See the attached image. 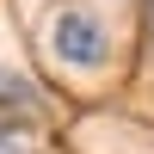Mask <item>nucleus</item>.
<instances>
[{
	"mask_svg": "<svg viewBox=\"0 0 154 154\" xmlns=\"http://www.w3.org/2000/svg\"><path fill=\"white\" fill-rule=\"evenodd\" d=\"M49 56L62 68H99L105 62V19L80 0H62L49 12Z\"/></svg>",
	"mask_w": 154,
	"mask_h": 154,
	"instance_id": "1",
	"label": "nucleus"
},
{
	"mask_svg": "<svg viewBox=\"0 0 154 154\" xmlns=\"http://www.w3.org/2000/svg\"><path fill=\"white\" fill-rule=\"evenodd\" d=\"M25 117H37V93H31V80H19V74L0 68V123H25Z\"/></svg>",
	"mask_w": 154,
	"mask_h": 154,
	"instance_id": "2",
	"label": "nucleus"
},
{
	"mask_svg": "<svg viewBox=\"0 0 154 154\" xmlns=\"http://www.w3.org/2000/svg\"><path fill=\"white\" fill-rule=\"evenodd\" d=\"M0 154H19V142H12V123H0Z\"/></svg>",
	"mask_w": 154,
	"mask_h": 154,
	"instance_id": "3",
	"label": "nucleus"
},
{
	"mask_svg": "<svg viewBox=\"0 0 154 154\" xmlns=\"http://www.w3.org/2000/svg\"><path fill=\"white\" fill-rule=\"evenodd\" d=\"M148 25H154V0H148Z\"/></svg>",
	"mask_w": 154,
	"mask_h": 154,
	"instance_id": "4",
	"label": "nucleus"
}]
</instances>
